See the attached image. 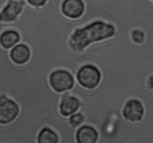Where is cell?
Segmentation results:
<instances>
[{
    "label": "cell",
    "mask_w": 153,
    "mask_h": 143,
    "mask_svg": "<svg viewBox=\"0 0 153 143\" xmlns=\"http://www.w3.org/2000/svg\"><path fill=\"white\" fill-rule=\"evenodd\" d=\"M99 137L98 131L94 126L83 124L76 130L77 143H97Z\"/></svg>",
    "instance_id": "cell-10"
},
{
    "label": "cell",
    "mask_w": 153,
    "mask_h": 143,
    "mask_svg": "<svg viewBox=\"0 0 153 143\" xmlns=\"http://www.w3.org/2000/svg\"><path fill=\"white\" fill-rule=\"evenodd\" d=\"M80 106L81 101L77 97L62 93V97L59 104V111L62 116L70 117L78 112Z\"/></svg>",
    "instance_id": "cell-8"
},
{
    "label": "cell",
    "mask_w": 153,
    "mask_h": 143,
    "mask_svg": "<svg viewBox=\"0 0 153 143\" xmlns=\"http://www.w3.org/2000/svg\"><path fill=\"white\" fill-rule=\"evenodd\" d=\"M144 115V106L138 99H129L124 104L123 109V116L127 121L132 123L139 122L143 119Z\"/></svg>",
    "instance_id": "cell-5"
},
{
    "label": "cell",
    "mask_w": 153,
    "mask_h": 143,
    "mask_svg": "<svg viewBox=\"0 0 153 143\" xmlns=\"http://www.w3.org/2000/svg\"><path fill=\"white\" fill-rule=\"evenodd\" d=\"M102 79V73L97 66L87 64L82 66L78 70L75 82L88 89H94L100 85Z\"/></svg>",
    "instance_id": "cell-2"
},
{
    "label": "cell",
    "mask_w": 153,
    "mask_h": 143,
    "mask_svg": "<svg viewBox=\"0 0 153 143\" xmlns=\"http://www.w3.org/2000/svg\"><path fill=\"white\" fill-rule=\"evenodd\" d=\"M49 81L54 91L58 93H64L73 89L76 79L69 70L57 69L50 73Z\"/></svg>",
    "instance_id": "cell-3"
},
{
    "label": "cell",
    "mask_w": 153,
    "mask_h": 143,
    "mask_svg": "<svg viewBox=\"0 0 153 143\" xmlns=\"http://www.w3.org/2000/svg\"><path fill=\"white\" fill-rule=\"evenodd\" d=\"M10 57L13 63L24 64L28 62L31 57V50L25 43H19L10 49Z\"/></svg>",
    "instance_id": "cell-9"
},
{
    "label": "cell",
    "mask_w": 153,
    "mask_h": 143,
    "mask_svg": "<svg viewBox=\"0 0 153 143\" xmlns=\"http://www.w3.org/2000/svg\"><path fill=\"white\" fill-rule=\"evenodd\" d=\"M20 34L16 30L7 29L0 34V45L5 49H10L20 42Z\"/></svg>",
    "instance_id": "cell-11"
},
{
    "label": "cell",
    "mask_w": 153,
    "mask_h": 143,
    "mask_svg": "<svg viewBox=\"0 0 153 143\" xmlns=\"http://www.w3.org/2000/svg\"><path fill=\"white\" fill-rule=\"evenodd\" d=\"M25 4L19 0H8L0 11V22H13L22 13Z\"/></svg>",
    "instance_id": "cell-6"
},
{
    "label": "cell",
    "mask_w": 153,
    "mask_h": 143,
    "mask_svg": "<svg viewBox=\"0 0 153 143\" xmlns=\"http://www.w3.org/2000/svg\"><path fill=\"white\" fill-rule=\"evenodd\" d=\"M152 1H153V0H152Z\"/></svg>",
    "instance_id": "cell-17"
},
{
    "label": "cell",
    "mask_w": 153,
    "mask_h": 143,
    "mask_svg": "<svg viewBox=\"0 0 153 143\" xmlns=\"http://www.w3.org/2000/svg\"><path fill=\"white\" fill-rule=\"evenodd\" d=\"M85 121V117L81 112H76L73 115H70L69 117V121H70V124L73 128L78 129L79 127H81L82 125H83Z\"/></svg>",
    "instance_id": "cell-13"
},
{
    "label": "cell",
    "mask_w": 153,
    "mask_h": 143,
    "mask_svg": "<svg viewBox=\"0 0 153 143\" xmlns=\"http://www.w3.org/2000/svg\"><path fill=\"white\" fill-rule=\"evenodd\" d=\"M60 138L55 130L49 127H44L37 136V143H59Z\"/></svg>",
    "instance_id": "cell-12"
},
{
    "label": "cell",
    "mask_w": 153,
    "mask_h": 143,
    "mask_svg": "<svg viewBox=\"0 0 153 143\" xmlns=\"http://www.w3.org/2000/svg\"><path fill=\"white\" fill-rule=\"evenodd\" d=\"M19 112V106L16 101L5 94L0 95V124L5 125L13 122Z\"/></svg>",
    "instance_id": "cell-4"
},
{
    "label": "cell",
    "mask_w": 153,
    "mask_h": 143,
    "mask_svg": "<svg viewBox=\"0 0 153 143\" xmlns=\"http://www.w3.org/2000/svg\"><path fill=\"white\" fill-rule=\"evenodd\" d=\"M61 12L70 19H79L85 11V4L83 0H64L61 4Z\"/></svg>",
    "instance_id": "cell-7"
},
{
    "label": "cell",
    "mask_w": 153,
    "mask_h": 143,
    "mask_svg": "<svg viewBox=\"0 0 153 143\" xmlns=\"http://www.w3.org/2000/svg\"><path fill=\"white\" fill-rule=\"evenodd\" d=\"M116 33L115 26L102 20H95L75 29L69 40V46L74 52H82L94 43L111 38Z\"/></svg>",
    "instance_id": "cell-1"
},
{
    "label": "cell",
    "mask_w": 153,
    "mask_h": 143,
    "mask_svg": "<svg viewBox=\"0 0 153 143\" xmlns=\"http://www.w3.org/2000/svg\"><path fill=\"white\" fill-rule=\"evenodd\" d=\"M131 39L136 44H142L146 40V33L142 29L136 28L131 32Z\"/></svg>",
    "instance_id": "cell-14"
},
{
    "label": "cell",
    "mask_w": 153,
    "mask_h": 143,
    "mask_svg": "<svg viewBox=\"0 0 153 143\" xmlns=\"http://www.w3.org/2000/svg\"><path fill=\"white\" fill-rule=\"evenodd\" d=\"M147 87L150 91H153V75L149 76L147 79Z\"/></svg>",
    "instance_id": "cell-16"
},
{
    "label": "cell",
    "mask_w": 153,
    "mask_h": 143,
    "mask_svg": "<svg viewBox=\"0 0 153 143\" xmlns=\"http://www.w3.org/2000/svg\"><path fill=\"white\" fill-rule=\"evenodd\" d=\"M26 1L32 7H40L44 6L48 0H26Z\"/></svg>",
    "instance_id": "cell-15"
}]
</instances>
